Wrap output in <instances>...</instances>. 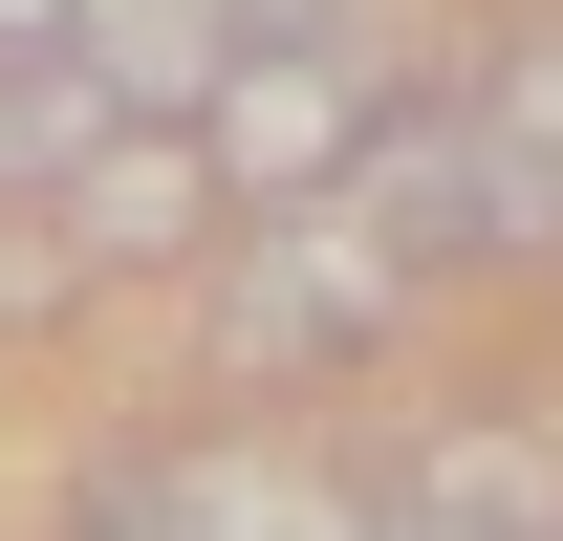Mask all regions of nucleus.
<instances>
[{
	"label": "nucleus",
	"instance_id": "obj_1",
	"mask_svg": "<svg viewBox=\"0 0 563 541\" xmlns=\"http://www.w3.org/2000/svg\"><path fill=\"white\" fill-rule=\"evenodd\" d=\"M368 217L412 261H563V22L455 66V87H412L390 152H368Z\"/></svg>",
	"mask_w": 563,
	"mask_h": 541
},
{
	"label": "nucleus",
	"instance_id": "obj_2",
	"mask_svg": "<svg viewBox=\"0 0 563 541\" xmlns=\"http://www.w3.org/2000/svg\"><path fill=\"white\" fill-rule=\"evenodd\" d=\"M390 303H412V239L368 196H303V217H261L239 261H217V368L239 390H303V368H347V346H390Z\"/></svg>",
	"mask_w": 563,
	"mask_h": 541
},
{
	"label": "nucleus",
	"instance_id": "obj_3",
	"mask_svg": "<svg viewBox=\"0 0 563 541\" xmlns=\"http://www.w3.org/2000/svg\"><path fill=\"white\" fill-rule=\"evenodd\" d=\"M217 196L239 217H303V196H368V152H390V109H368L347 44H239V87H217Z\"/></svg>",
	"mask_w": 563,
	"mask_h": 541
},
{
	"label": "nucleus",
	"instance_id": "obj_4",
	"mask_svg": "<svg viewBox=\"0 0 563 541\" xmlns=\"http://www.w3.org/2000/svg\"><path fill=\"white\" fill-rule=\"evenodd\" d=\"M66 66L131 109V131H217V87H239V22L217 0H66Z\"/></svg>",
	"mask_w": 563,
	"mask_h": 541
},
{
	"label": "nucleus",
	"instance_id": "obj_5",
	"mask_svg": "<svg viewBox=\"0 0 563 541\" xmlns=\"http://www.w3.org/2000/svg\"><path fill=\"white\" fill-rule=\"evenodd\" d=\"M390 541H563V455L542 433H433L390 476Z\"/></svg>",
	"mask_w": 563,
	"mask_h": 541
},
{
	"label": "nucleus",
	"instance_id": "obj_6",
	"mask_svg": "<svg viewBox=\"0 0 563 541\" xmlns=\"http://www.w3.org/2000/svg\"><path fill=\"white\" fill-rule=\"evenodd\" d=\"M109 152H131V109H109L66 44H44V66H0V196H44V217H66Z\"/></svg>",
	"mask_w": 563,
	"mask_h": 541
},
{
	"label": "nucleus",
	"instance_id": "obj_7",
	"mask_svg": "<svg viewBox=\"0 0 563 541\" xmlns=\"http://www.w3.org/2000/svg\"><path fill=\"white\" fill-rule=\"evenodd\" d=\"M196 217H217V152H196V131H131V152L66 196V239H87V261H152V239H196Z\"/></svg>",
	"mask_w": 563,
	"mask_h": 541
},
{
	"label": "nucleus",
	"instance_id": "obj_8",
	"mask_svg": "<svg viewBox=\"0 0 563 541\" xmlns=\"http://www.w3.org/2000/svg\"><path fill=\"white\" fill-rule=\"evenodd\" d=\"M239 44H347V0H217Z\"/></svg>",
	"mask_w": 563,
	"mask_h": 541
}]
</instances>
